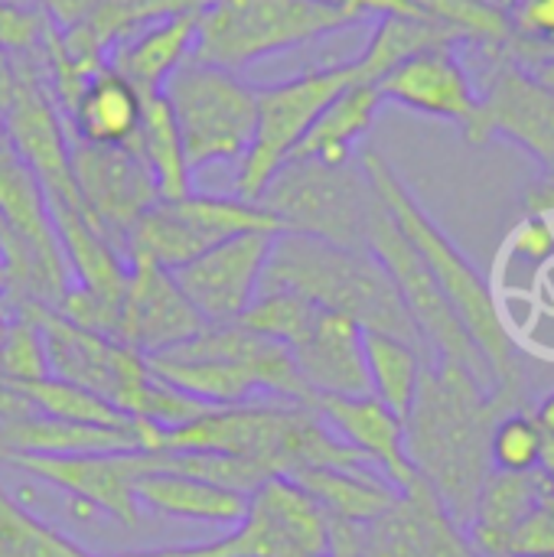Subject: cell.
I'll use <instances>...</instances> for the list:
<instances>
[{
  "label": "cell",
  "instance_id": "cell-1",
  "mask_svg": "<svg viewBox=\"0 0 554 557\" xmlns=\"http://www.w3.org/2000/svg\"><path fill=\"white\" fill-rule=\"evenodd\" d=\"M506 411H522V405L483 388L467 369L441 359L424 366L415 405L405 418V450L418 476L464 532L493 473L490 434Z\"/></svg>",
  "mask_w": 554,
  "mask_h": 557
},
{
  "label": "cell",
  "instance_id": "cell-2",
  "mask_svg": "<svg viewBox=\"0 0 554 557\" xmlns=\"http://www.w3.org/2000/svg\"><path fill=\"white\" fill-rule=\"evenodd\" d=\"M359 166H362L369 186L376 189L379 202L392 215V222L398 225L405 242L418 251V258L424 261V268L438 281V287L444 290V297L457 310L460 323L467 326L470 339L477 343V349L490 362L493 379H496L493 392H500V395L513 398L516 405H522V372H519L516 343H513V333L503 323V313L496 307V297H493L487 277L447 238V232L421 209L415 193L405 186V180L395 173V166L379 150L362 147L359 150Z\"/></svg>",
  "mask_w": 554,
  "mask_h": 557
},
{
  "label": "cell",
  "instance_id": "cell-3",
  "mask_svg": "<svg viewBox=\"0 0 554 557\" xmlns=\"http://www.w3.org/2000/svg\"><path fill=\"white\" fill-rule=\"evenodd\" d=\"M261 290H294L320 310H333L353 317L362 330L389 333L415 349H421L431 362V352L408 317L389 271L372 251L340 248L310 235L278 232Z\"/></svg>",
  "mask_w": 554,
  "mask_h": 557
},
{
  "label": "cell",
  "instance_id": "cell-4",
  "mask_svg": "<svg viewBox=\"0 0 554 557\" xmlns=\"http://www.w3.org/2000/svg\"><path fill=\"white\" fill-rule=\"evenodd\" d=\"M258 206L278 219L281 232L369 251V228L379 212V196L359 160L330 166L320 160L291 157L274 173Z\"/></svg>",
  "mask_w": 554,
  "mask_h": 557
},
{
  "label": "cell",
  "instance_id": "cell-5",
  "mask_svg": "<svg viewBox=\"0 0 554 557\" xmlns=\"http://www.w3.org/2000/svg\"><path fill=\"white\" fill-rule=\"evenodd\" d=\"M356 23L323 0H212L199 10L193 59L238 72Z\"/></svg>",
  "mask_w": 554,
  "mask_h": 557
},
{
  "label": "cell",
  "instance_id": "cell-6",
  "mask_svg": "<svg viewBox=\"0 0 554 557\" xmlns=\"http://www.w3.org/2000/svg\"><path fill=\"white\" fill-rule=\"evenodd\" d=\"M176 117L189 173L212 163H242L255 137L258 88L238 72L189 59L163 85Z\"/></svg>",
  "mask_w": 554,
  "mask_h": 557
},
{
  "label": "cell",
  "instance_id": "cell-7",
  "mask_svg": "<svg viewBox=\"0 0 554 557\" xmlns=\"http://www.w3.org/2000/svg\"><path fill=\"white\" fill-rule=\"evenodd\" d=\"M349 85H366L356 78L353 59L340 65H323L300 72L287 82L258 88V114H255V137L248 153L235 173V196L258 202L274 173L294 157L313 121L327 111V104L343 95Z\"/></svg>",
  "mask_w": 554,
  "mask_h": 557
},
{
  "label": "cell",
  "instance_id": "cell-8",
  "mask_svg": "<svg viewBox=\"0 0 554 557\" xmlns=\"http://www.w3.org/2000/svg\"><path fill=\"white\" fill-rule=\"evenodd\" d=\"M245 232H281V225L268 209L238 196L189 193L183 199H157L134 222L124 261H150L163 271H176L212 245Z\"/></svg>",
  "mask_w": 554,
  "mask_h": 557
},
{
  "label": "cell",
  "instance_id": "cell-9",
  "mask_svg": "<svg viewBox=\"0 0 554 557\" xmlns=\"http://www.w3.org/2000/svg\"><path fill=\"white\" fill-rule=\"evenodd\" d=\"M369 251L389 271L408 317L415 320V326L431 352V362L434 359L454 362V366L467 369L483 388L493 392L496 379H493L490 362L483 359V352L470 339L467 326L460 323L457 310L451 307V300L444 297V290L438 287V281L418 258V251L405 242V235L398 232V225L392 222V215L385 212L382 202H379V212L369 228Z\"/></svg>",
  "mask_w": 554,
  "mask_h": 557
},
{
  "label": "cell",
  "instance_id": "cell-10",
  "mask_svg": "<svg viewBox=\"0 0 554 557\" xmlns=\"http://www.w3.org/2000/svg\"><path fill=\"white\" fill-rule=\"evenodd\" d=\"M206 557H330V516L287 476H268L229 535L199 545Z\"/></svg>",
  "mask_w": 554,
  "mask_h": 557
},
{
  "label": "cell",
  "instance_id": "cell-11",
  "mask_svg": "<svg viewBox=\"0 0 554 557\" xmlns=\"http://www.w3.org/2000/svg\"><path fill=\"white\" fill-rule=\"evenodd\" d=\"M330 557H480L428 483L372 522L330 519Z\"/></svg>",
  "mask_w": 554,
  "mask_h": 557
},
{
  "label": "cell",
  "instance_id": "cell-12",
  "mask_svg": "<svg viewBox=\"0 0 554 557\" xmlns=\"http://www.w3.org/2000/svg\"><path fill=\"white\" fill-rule=\"evenodd\" d=\"M20 473L65 493L78 506L82 519L108 516L118 525H140V506L134 486L144 473L160 467V454L118 450V454H82V457H16L7 460Z\"/></svg>",
  "mask_w": 554,
  "mask_h": 557
},
{
  "label": "cell",
  "instance_id": "cell-13",
  "mask_svg": "<svg viewBox=\"0 0 554 557\" xmlns=\"http://www.w3.org/2000/svg\"><path fill=\"white\" fill-rule=\"evenodd\" d=\"M69 163L85 215L124 255L134 222L160 199L147 166L127 147H95L82 140H69Z\"/></svg>",
  "mask_w": 554,
  "mask_h": 557
},
{
  "label": "cell",
  "instance_id": "cell-14",
  "mask_svg": "<svg viewBox=\"0 0 554 557\" xmlns=\"http://www.w3.org/2000/svg\"><path fill=\"white\" fill-rule=\"evenodd\" d=\"M278 232L232 235L189 264L170 271L183 297L206 320V326L235 323L261 294V277L271 258Z\"/></svg>",
  "mask_w": 554,
  "mask_h": 557
},
{
  "label": "cell",
  "instance_id": "cell-15",
  "mask_svg": "<svg viewBox=\"0 0 554 557\" xmlns=\"http://www.w3.org/2000/svg\"><path fill=\"white\" fill-rule=\"evenodd\" d=\"M467 144L509 137L554 176V91L532 78L522 62H496L477 117L464 127Z\"/></svg>",
  "mask_w": 554,
  "mask_h": 557
},
{
  "label": "cell",
  "instance_id": "cell-16",
  "mask_svg": "<svg viewBox=\"0 0 554 557\" xmlns=\"http://www.w3.org/2000/svg\"><path fill=\"white\" fill-rule=\"evenodd\" d=\"M206 330V320L183 297L170 271L150 261H127V281L118 307V333L140 356H163Z\"/></svg>",
  "mask_w": 554,
  "mask_h": 557
},
{
  "label": "cell",
  "instance_id": "cell-17",
  "mask_svg": "<svg viewBox=\"0 0 554 557\" xmlns=\"http://www.w3.org/2000/svg\"><path fill=\"white\" fill-rule=\"evenodd\" d=\"M313 408L327 421V428L346 447H353L369 467H376L402 496L424 483L405 450V421L395 411H389L379 398L320 395Z\"/></svg>",
  "mask_w": 554,
  "mask_h": 557
},
{
  "label": "cell",
  "instance_id": "cell-18",
  "mask_svg": "<svg viewBox=\"0 0 554 557\" xmlns=\"http://www.w3.org/2000/svg\"><path fill=\"white\" fill-rule=\"evenodd\" d=\"M376 88L382 101H395L402 108L454 121L460 124V131L477 117L480 108L473 78L454 46H434L405 59L382 82H376Z\"/></svg>",
  "mask_w": 554,
  "mask_h": 557
},
{
  "label": "cell",
  "instance_id": "cell-19",
  "mask_svg": "<svg viewBox=\"0 0 554 557\" xmlns=\"http://www.w3.org/2000/svg\"><path fill=\"white\" fill-rule=\"evenodd\" d=\"M163 428L140 421L134 431L78 424L46 414H29L0 424V460L16 457H82V454H118V450H144L160 454Z\"/></svg>",
  "mask_w": 554,
  "mask_h": 557
},
{
  "label": "cell",
  "instance_id": "cell-20",
  "mask_svg": "<svg viewBox=\"0 0 554 557\" xmlns=\"http://www.w3.org/2000/svg\"><path fill=\"white\" fill-rule=\"evenodd\" d=\"M362 326L353 317L320 310L304 336L287 346L304 385L320 395H369V372L362 356Z\"/></svg>",
  "mask_w": 554,
  "mask_h": 557
},
{
  "label": "cell",
  "instance_id": "cell-21",
  "mask_svg": "<svg viewBox=\"0 0 554 557\" xmlns=\"http://www.w3.org/2000/svg\"><path fill=\"white\" fill-rule=\"evenodd\" d=\"M196 26H199V13L160 16L140 29H134L131 36H124L121 42H114L108 49L104 65L114 69L121 78H127L140 95L163 91L167 78L183 62L193 59Z\"/></svg>",
  "mask_w": 554,
  "mask_h": 557
},
{
  "label": "cell",
  "instance_id": "cell-22",
  "mask_svg": "<svg viewBox=\"0 0 554 557\" xmlns=\"http://www.w3.org/2000/svg\"><path fill=\"white\" fill-rule=\"evenodd\" d=\"M134 499L140 506V512H153V516H167V519H180V522H199V525H219V529H232L242 522L245 509H248V496L167 470L163 467V454H160V467L144 473L134 486Z\"/></svg>",
  "mask_w": 554,
  "mask_h": 557
},
{
  "label": "cell",
  "instance_id": "cell-23",
  "mask_svg": "<svg viewBox=\"0 0 554 557\" xmlns=\"http://www.w3.org/2000/svg\"><path fill=\"white\" fill-rule=\"evenodd\" d=\"M144 95L121 78L114 69L101 65L78 91L62 121L72 131V140L95 147H134L140 127Z\"/></svg>",
  "mask_w": 554,
  "mask_h": 557
},
{
  "label": "cell",
  "instance_id": "cell-24",
  "mask_svg": "<svg viewBox=\"0 0 554 557\" xmlns=\"http://www.w3.org/2000/svg\"><path fill=\"white\" fill-rule=\"evenodd\" d=\"M287 480L336 522H372L402 496L372 467H310L287 473Z\"/></svg>",
  "mask_w": 554,
  "mask_h": 557
},
{
  "label": "cell",
  "instance_id": "cell-25",
  "mask_svg": "<svg viewBox=\"0 0 554 557\" xmlns=\"http://www.w3.org/2000/svg\"><path fill=\"white\" fill-rule=\"evenodd\" d=\"M545 496V480L539 470L532 473H500L493 470L490 480L483 483L473 519L467 525V539L480 557H503L506 535L532 512L542 506Z\"/></svg>",
  "mask_w": 554,
  "mask_h": 557
},
{
  "label": "cell",
  "instance_id": "cell-26",
  "mask_svg": "<svg viewBox=\"0 0 554 557\" xmlns=\"http://www.w3.org/2000/svg\"><path fill=\"white\" fill-rule=\"evenodd\" d=\"M382 104L385 101H382L376 85H349L313 121V127L307 131V137L294 150V157L320 160V163H330V166L353 163L362 137L376 124Z\"/></svg>",
  "mask_w": 554,
  "mask_h": 557
},
{
  "label": "cell",
  "instance_id": "cell-27",
  "mask_svg": "<svg viewBox=\"0 0 554 557\" xmlns=\"http://www.w3.org/2000/svg\"><path fill=\"white\" fill-rule=\"evenodd\" d=\"M150 369L183 395L202 401L206 408L248 405L261 395V382L251 369L229 359H196V356H147Z\"/></svg>",
  "mask_w": 554,
  "mask_h": 557
},
{
  "label": "cell",
  "instance_id": "cell-28",
  "mask_svg": "<svg viewBox=\"0 0 554 557\" xmlns=\"http://www.w3.org/2000/svg\"><path fill=\"white\" fill-rule=\"evenodd\" d=\"M140 163L147 166L157 196L160 199H183L193 193L189 186V163H186V150H183V137L176 127V117L163 98V91L144 95V111H140V127L131 147Z\"/></svg>",
  "mask_w": 554,
  "mask_h": 557
},
{
  "label": "cell",
  "instance_id": "cell-29",
  "mask_svg": "<svg viewBox=\"0 0 554 557\" xmlns=\"http://www.w3.org/2000/svg\"><path fill=\"white\" fill-rule=\"evenodd\" d=\"M460 39L441 26L438 20H424V16H382L366 42V49L353 59L356 78L366 85L382 82L395 65H402L405 59L434 49V46H457Z\"/></svg>",
  "mask_w": 554,
  "mask_h": 557
},
{
  "label": "cell",
  "instance_id": "cell-30",
  "mask_svg": "<svg viewBox=\"0 0 554 557\" xmlns=\"http://www.w3.org/2000/svg\"><path fill=\"white\" fill-rule=\"evenodd\" d=\"M362 356H366V372H369V395L379 398L389 411H395L405 421L415 405L428 356L415 349L411 343L389 336V333H376V330L362 333Z\"/></svg>",
  "mask_w": 554,
  "mask_h": 557
},
{
  "label": "cell",
  "instance_id": "cell-31",
  "mask_svg": "<svg viewBox=\"0 0 554 557\" xmlns=\"http://www.w3.org/2000/svg\"><path fill=\"white\" fill-rule=\"evenodd\" d=\"M33 411L46 414V418H62V421H78V424H98V428H121V431H134L140 421L127 418L124 411H118L114 405H108L104 398L62 382L56 375H46L39 382H20Z\"/></svg>",
  "mask_w": 554,
  "mask_h": 557
},
{
  "label": "cell",
  "instance_id": "cell-32",
  "mask_svg": "<svg viewBox=\"0 0 554 557\" xmlns=\"http://www.w3.org/2000/svg\"><path fill=\"white\" fill-rule=\"evenodd\" d=\"M0 557H101L29 512L0 483Z\"/></svg>",
  "mask_w": 554,
  "mask_h": 557
},
{
  "label": "cell",
  "instance_id": "cell-33",
  "mask_svg": "<svg viewBox=\"0 0 554 557\" xmlns=\"http://www.w3.org/2000/svg\"><path fill=\"white\" fill-rule=\"evenodd\" d=\"M313 313H317V307L294 290H261L255 297V304L235 323L245 326L248 333H258L281 346H294L304 336V330L310 326Z\"/></svg>",
  "mask_w": 554,
  "mask_h": 557
},
{
  "label": "cell",
  "instance_id": "cell-34",
  "mask_svg": "<svg viewBox=\"0 0 554 557\" xmlns=\"http://www.w3.org/2000/svg\"><path fill=\"white\" fill-rule=\"evenodd\" d=\"M542 431L535 428L529 408L506 411L490 434V460L500 473H532L542 457Z\"/></svg>",
  "mask_w": 554,
  "mask_h": 557
},
{
  "label": "cell",
  "instance_id": "cell-35",
  "mask_svg": "<svg viewBox=\"0 0 554 557\" xmlns=\"http://www.w3.org/2000/svg\"><path fill=\"white\" fill-rule=\"evenodd\" d=\"M0 375L10 382H39L49 375L42 336L29 317L7 323V333L0 343Z\"/></svg>",
  "mask_w": 554,
  "mask_h": 557
},
{
  "label": "cell",
  "instance_id": "cell-36",
  "mask_svg": "<svg viewBox=\"0 0 554 557\" xmlns=\"http://www.w3.org/2000/svg\"><path fill=\"white\" fill-rule=\"evenodd\" d=\"M509 59H529L532 49H554V0H513L509 3Z\"/></svg>",
  "mask_w": 554,
  "mask_h": 557
},
{
  "label": "cell",
  "instance_id": "cell-37",
  "mask_svg": "<svg viewBox=\"0 0 554 557\" xmlns=\"http://www.w3.org/2000/svg\"><path fill=\"white\" fill-rule=\"evenodd\" d=\"M554 555V519L545 506L532 509L503 542V557Z\"/></svg>",
  "mask_w": 554,
  "mask_h": 557
},
{
  "label": "cell",
  "instance_id": "cell-38",
  "mask_svg": "<svg viewBox=\"0 0 554 557\" xmlns=\"http://www.w3.org/2000/svg\"><path fill=\"white\" fill-rule=\"evenodd\" d=\"M513 251L532 264L549 261L554 255V228L549 215H529L513 235Z\"/></svg>",
  "mask_w": 554,
  "mask_h": 557
},
{
  "label": "cell",
  "instance_id": "cell-39",
  "mask_svg": "<svg viewBox=\"0 0 554 557\" xmlns=\"http://www.w3.org/2000/svg\"><path fill=\"white\" fill-rule=\"evenodd\" d=\"M33 3L56 29H72L82 20H88V13L101 3V0H26Z\"/></svg>",
  "mask_w": 554,
  "mask_h": 557
},
{
  "label": "cell",
  "instance_id": "cell-40",
  "mask_svg": "<svg viewBox=\"0 0 554 557\" xmlns=\"http://www.w3.org/2000/svg\"><path fill=\"white\" fill-rule=\"evenodd\" d=\"M29 414H36V411H33L23 385L0 375V424L3 421H16V418H29Z\"/></svg>",
  "mask_w": 554,
  "mask_h": 557
},
{
  "label": "cell",
  "instance_id": "cell-41",
  "mask_svg": "<svg viewBox=\"0 0 554 557\" xmlns=\"http://www.w3.org/2000/svg\"><path fill=\"white\" fill-rule=\"evenodd\" d=\"M526 209H529V215H554V176H545L542 183H535L529 189Z\"/></svg>",
  "mask_w": 554,
  "mask_h": 557
},
{
  "label": "cell",
  "instance_id": "cell-42",
  "mask_svg": "<svg viewBox=\"0 0 554 557\" xmlns=\"http://www.w3.org/2000/svg\"><path fill=\"white\" fill-rule=\"evenodd\" d=\"M529 414H532L535 428L542 431V437H552L554 441V392H549Z\"/></svg>",
  "mask_w": 554,
  "mask_h": 557
},
{
  "label": "cell",
  "instance_id": "cell-43",
  "mask_svg": "<svg viewBox=\"0 0 554 557\" xmlns=\"http://www.w3.org/2000/svg\"><path fill=\"white\" fill-rule=\"evenodd\" d=\"M529 72H532V78L535 82H542L545 88H552L554 91V52H549L545 59H539V62H532L529 65Z\"/></svg>",
  "mask_w": 554,
  "mask_h": 557
},
{
  "label": "cell",
  "instance_id": "cell-44",
  "mask_svg": "<svg viewBox=\"0 0 554 557\" xmlns=\"http://www.w3.org/2000/svg\"><path fill=\"white\" fill-rule=\"evenodd\" d=\"M539 473H542V480H545V483H549V486L554 490V441H552V437H545V441H542Z\"/></svg>",
  "mask_w": 554,
  "mask_h": 557
},
{
  "label": "cell",
  "instance_id": "cell-45",
  "mask_svg": "<svg viewBox=\"0 0 554 557\" xmlns=\"http://www.w3.org/2000/svg\"><path fill=\"white\" fill-rule=\"evenodd\" d=\"M108 557H206L196 548H167V552H131V555H108Z\"/></svg>",
  "mask_w": 554,
  "mask_h": 557
},
{
  "label": "cell",
  "instance_id": "cell-46",
  "mask_svg": "<svg viewBox=\"0 0 554 557\" xmlns=\"http://www.w3.org/2000/svg\"><path fill=\"white\" fill-rule=\"evenodd\" d=\"M542 506H545V509L552 512V519H554V490L549 486V483H545V496H542Z\"/></svg>",
  "mask_w": 554,
  "mask_h": 557
},
{
  "label": "cell",
  "instance_id": "cell-47",
  "mask_svg": "<svg viewBox=\"0 0 554 557\" xmlns=\"http://www.w3.org/2000/svg\"><path fill=\"white\" fill-rule=\"evenodd\" d=\"M7 140V134H3V117H0V144Z\"/></svg>",
  "mask_w": 554,
  "mask_h": 557
},
{
  "label": "cell",
  "instance_id": "cell-48",
  "mask_svg": "<svg viewBox=\"0 0 554 557\" xmlns=\"http://www.w3.org/2000/svg\"><path fill=\"white\" fill-rule=\"evenodd\" d=\"M549 557H554V555H549Z\"/></svg>",
  "mask_w": 554,
  "mask_h": 557
},
{
  "label": "cell",
  "instance_id": "cell-49",
  "mask_svg": "<svg viewBox=\"0 0 554 557\" xmlns=\"http://www.w3.org/2000/svg\"><path fill=\"white\" fill-rule=\"evenodd\" d=\"M0 3H3V0H0Z\"/></svg>",
  "mask_w": 554,
  "mask_h": 557
}]
</instances>
